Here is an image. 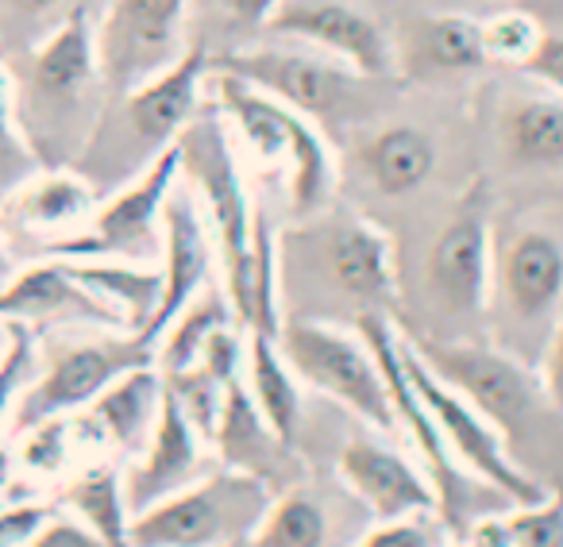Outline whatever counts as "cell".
Segmentation results:
<instances>
[{"label": "cell", "instance_id": "obj_1", "mask_svg": "<svg viewBox=\"0 0 563 547\" xmlns=\"http://www.w3.org/2000/svg\"><path fill=\"white\" fill-rule=\"evenodd\" d=\"M9 74L16 120L43 170L78 163L104 112L101 101L109 97L89 12L81 4L66 12L47 40L32 51H20Z\"/></svg>", "mask_w": 563, "mask_h": 547}, {"label": "cell", "instance_id": "obj_2", "mask_svg": "<svg viewBox=\"0 0 563 547\" xmlns=\"http://www.w3.org/2000/svg\"><path fill=\"white\" fill-rule=\"evenodd\" d=\"M209 63L212 51L205 43H194L163 74L112 97V109L101 112L86 150H81L78 170L93 163L97 174H112V178L147 170L170 143H178L181 127L201 112V86ZM97 174L86 178L89 186L97 181Z\"/></svg>", "mask_w": 563, "mask_h": 547}, {"label": "cell", "instance_id": "obj_3", "mask_svg": "<svg viewBox=\"0 0 563 547\" xmlns=\"http://www.w3.org/2000/svg\"><path fill=\"white\" fill-rule=\"evenodd\" d=\"M271 485L247 470L220 467L132 516L128 547H235L271 509Z\"/></svg>", "mask_w": 563, "mask_h": 547}, {"label": "cell", "instance_id": "obj_4", "mask_svg": "<svg viewBox=\"0 0 563 547\" xmlns=\"http://www.w3.org/2000/svg\"><path fill=\"white\" fill-rule=\"evenodd\" d=\"M217 104L240 127L243 143L255 158H290V201L298 216H313L329 204L332 193V155L321 127L282 104L278 97L263 93L235 74L212 70Z\"/></svg>", "mask_w": 563, "mask_h": 547}, {"label": "cell", "instance_id": "obj_5", "mask_svg": "<svg viewBox=\"0 0 563 547\" xmlns=\"http://www.w3.org/2000/svg\"><path fill=\"white\" fill-rule=\"evenodd\" d=\"M212 70L235 74L263 93L278 97L317 127H344L367 109V86L386 78H367L332 55H306V51L278 47H243L212 55Z\"/></svg>", "mask_w": 563, "mask_h": 547}, {"label": "cell", "instance_id": "obj_6", "mask_svg": "<svg viewBox=\"0 0 563 547\" xmlns=\"http://www.w3.org/2000/svg\"><path fill=\"white\" fill-rule=\"evenodd\" d=\"M278 351L290 362L294 375L340 401L347 413H355L386 436L398 432L386 378L363 336H352L324 321H282Z\"/></svg>", "mask_w": 563, "mask_h": 547}, {"label": "cell", "instance_id": "obj_7", "mask_svg": "<svg viewBox=\"0 0 563 547\" xmlns=\"http://www.w3.org/2000/svg\"><path fill=\"white\" fill-rule=\"evenodd\" d=\"M181 174L178 143L163 150L132 186L117 189L101 212H93L81 232H70L51 243V258H128V263H147L158 255V227H163V204L170 197L174 181Z\"/></svg>", "mask_w": 563, "mask_h": 547}, {"label": "cell", "instance_id": "obj_8", "mask_svg": "<svg viewBox=\"0 0 563 547\" xmlns=\"http://www.w3.org/2000/svg\"><path fill=\"white\" fill-rule=\"evenodd\" d=\"M401 362H406L409 382L417 386V393L424 398V405L432 409L440 432H444L448 447H452L455 462L471 470L478 482L490 485L498 498H509L514 505H537L544 501V485H537L514 459H509V444L467 398L452 390L448 382H440L429 370V362L417 355V347L409 344V336H401Z\"/></svg>", "mask_w": 563, "mask_h": 547}, {"label": "cell", "instance_id": "obj_9", "mask_svg": "<svg viewBox=\"0 0 563 547\" xmlns=\"http://www.w3.org/2000/svg\"><path fill=\"white\" fill-rule=\"evenodd\" d=\"M317 224L294 232L313 247L317 274L329 282L332 293L352 301L363 313H390L398 298V274H394L390 239L371 220L355 212H329L309 216Z\"/></svg>", "mask_w": 563, "mask_h": 547}, {"label": "cell", "instance_id": "obj_10", "mask_svg": "<svg viewBox=\"0 0 563 547\" xmlns=\"http://www.w3.org/2000/svg\"><path fill=\"white\" fill-rule=\"evenodd\" d=\"M429 370L440 382L452 386L460 398H467L494 428L506 436V444L525 428L532 405H537V386L529 370L509 351L483 344H444V339H424L406 332Z\"/></svg>", "mask_w": 563, "mask_h": 547}, {"label": "cell", "instance_id": "obj_11", "mask_svg": "<svg viewBox=\"0 0 563 547\" xmlns=\"http://www.w3.org/2000/svg\"><path fill=\"white\" fill-rule=\"evenodd\" d=\"M155 362V347L140 336H104L93 344L66 347L63 355H55V362L47 367V375L40 382H32L24 390V398L16 401V421L12 432L24 436L27 428L51 421V416H74L97 398L109 382H117L120 375L135 367Z\"/></svg>", "mask_w": 563, "mask_h": 547}, {"label": "cell", "instance_id": "obj_12", "mask_svg": "<svg viewBox=\"0 0 563 547\" xmlns=\"http://www.w3.org/2000/svg\"><path fill=\"white\" fill-rule=\"evenodd\" d=\"M178 155H181V170L189 174L197 193L205 197V209H209L220 255H224V278H232V274L247 263L255 209H251L247 186H243V178H240L232 143H228L224 124H220L217 112H197V116L181 127Z\"/></svg>", "mask_w": 563, "mask_h": 547}, {"label": "cell", "instance_id": "obj_13", "mask_svg": "<svg viewBox=\"0 0 563 547\" xmlns=\"http://www.w3.org/2000/svg\"><path fill=\"white\" fill-rule=\"evenodd\" d=\"M186 9L189 0H109L97 27V58L109 97L143 86L181 55L178 35Z\"/></svg>", "mask_w": 563, "mask_h": 547}, {"label": "cell", "instance_id": "obj_14", "mask_svg": "<svg viewBox=\"0 0 563 547\" xmlns=\"http://www.w3.org/2000/svg\"><path fill=\"white\" fill-rule=\"evenodd\" d=\"M266 32L309 43L367 78L398 74V55L386 27L352 0H282L266 20Z\"/></svg>", "mask_w": 563, "mask_h": 547}, {"label": "cell", "instance_id": "obj_15", "mask_svg": "<svg viewBox=\"0 0 563 547\" xmlns=\"http://www.w3.org/2000/svg\"><path fill=\"white\" fill-rule=\"evenodd\" d=\"M494 247H490V204L483 181L471 186L455 216L444 224L429 250V290L452 316H478L490 305Z\"/></svg>", "mask_w": 563, "mask_h": 547}, {"label": "cell", "instance_id": "obj_16", "mask_svg": "<svg viewBox=\"0 0 563 547\" xmlns=\"http://www.w3.org/2000/svg\"><path fill=\"white\" fill-rule=\"evenodd\" d=\"M490 290L517 328H544L563 301V243L544 227H525L494 263Z\"/></svg>", "mask_w": 563, "mask_h": 547}, {"label": "cell", "instance_id": "obj_17", "mask_svg": "<svg viewBox=\"0 0 563 547\" xmlns=\"http://www.w3.org/2000/svg\"><path fill=\"white\" fill-rule=\"evenodd\" d=\"M340 478L344 485L378 516V521H398L413 513H440L437 485L394 447L375 439H347L340 447Z\"/></svg>", "mask_w": 563, "mask_h": 547}, {"label": "cell", "instance_id": "obj_18", "mask_svg": "<svg viewBox=\"0 0 563 547\" xmlns=\"http://www.w3.org/2000/svg\"><path fill=\"white\" fill-rule=\"evenodd\" d=\"M201 432L194 428L181 405L174 401L170 390H163V409H158L155 432H151L147 447L140 451V462L124 475V498L128 509L143 513V509L158 505L170 493L186 490L189 482L205 475V455H201Z\"/></svg>", "mask_w": 563, "mask_h": 547}, {"label": "cell", "instance_id": "obj_19", "mask_svg": "<svg viewBox=\"0 0 563 547\" xmlns=\"http://www.w3.org/2000/svg\"><path fill=\"white\" fill-rule=\"evenodd\" d=\"M163 298L151 324L140 332L151 347L158 344L166 324L205 290V278H209V235H205L201 212L186 193H174V189L163 204Z\"/></svg>", "mask_w": 563, "mask_h": 547}, {"label": "cell", "instance_id": "obj_20", "mask_svg": "<svg viewBox=\"0 0 563 547\" xmlns=\"http://www.w3.org/2000/svg\"><path fill=\"white\" fill-rule=\"evenodd\" d=\"M0 321H24V324L81 321V324L124 328L120 316L104 301H97L86 286L74 282L70 270L63 266V258L27 266L9 286H0Z\"/></svg>", "mask_w": 563, "mask_h": 547}, {"label": "cell", "instance_id": "obj_21", "mask_svg": "<svg viewBox=\"0 0 563 547\" xmlns=\"http://www.w3.org/2000/svg\"><path fill=\"white\" fill-rule=\"evenodd\" d=\"M478 66H486L483 20L440 12V16H421L409 27L398 74H409L413 81H437L475 74Z\"/></svg>", "mask_w": 563, "mask_h": 547}, {"label": "cell", "instance_id": "obj_22", "mask_svg": "<svg viewBox=\"0 0 563 547\" xmlns=\"http://www.w3.org/2000/svg\"><path fill=\"white\" fill-rule=\"evenodd\" d=\"M501 155L514 170L560 174L563 170V93H517L498 116Z\"/></svg>", "mask_w": 563, "mask_h": 547}, {"label": "cell", "instance_id": "obj_23", "mask_svg": "<svg viewBox=\"0 0 563 547\" xmlns=\"http://www.w3.org/2000/svg\"><path fill=\"white\" fill-rule=\"evenodd\" d=\"M212 444H217L224 467L247 470V475L263 478L266 485L278 482V475H286V467L294 462V447L282 444L278 432L266 424V416L258 413V405L251 401L247 386L240 378L228 386Z\"/></svg>", "mask_w": 563, "mask_h": 547}, {"label": "cell", "instance_id": "obj_24", "mask_svg": "<svg viewBox=\"0 0 563 547\" xmlns=\"http://www.w3.org/2000/svg\"><path fill=\"white\" fill-rule=\"evenodd\" d=\"M163 370L155 362L135 367L109 382L86 405V421L104 444H117L120 451H143L155 432L158 409H163Z\"/></svg>", "mask_w": 563, "mask_h": 547}, {"label": "cell", "instance_id": "obj_25", "mask_svg": "<svg viewBox=\"0 0 563 547\" xmlns=\"http://www.w3.org/2000/svg\"><path fill=\"white\" fill-rule=\"evenodd\" d=\"M440 147L424 127L417 124H390L378 127L363 139L360 170L371 189L383 197H409L432 178Z\"/></svg>", "mask_w": 563, "mask_h": 547}, {"label": "cell", "instance_id": "obj_26", "mask_svg": "<svg viewBox=\"0 0 563 547\" xmlns=\"http://www.w3.org/2000/svg\"><path fill=\"white\" fill-rule=\"evenodd\" d=\"M278 247H274V232L266 224V216L255 209V220H251V250L247 263L232 274L224 282L228 301H232L235 321L247 332H258V336L278 339L282 332V305H278Z\"/></svg>", "mask_w": 563, "mask_h": 547}, {"label": "cell", "instance_id": "obj_27", "mask_svg": "<svg viewBox=\"0 0 563 547\" xmlns=\"http://www.w3.org/2000/svg\"><path fill=\"white\" fill-rule=\"evenodd\" d=\"M70 278L86 286L97 301L120 316L128 332H143L163 298V274L143 263H117V258H63Z\"/></svg>", "mask_w": 563, "mask_h": 547}, {"label": "cell", "instance_id": "obj_28", "mask_svg": "<svg viewBox=\"0 0 563 547\" xmlns=\"http://www.w3.org/2000/svg\"><path fill=\"white\" fill-rule=\"evenodd\" d=\"M243 359H247L251 401H255L258 413L266 416V424L278 432L282 444L294 447V439H298V421H301V398H298V386H294L290 362L282 359V351H278V339L251 332V344Z\"/></svg>", "mask_w": 563, "mask_h": 547}, {"label": "cell", "instance_id": "obj_29", "mask_svg": "<svg viewBox=\"0 0 563 547\" xmlns=\"http://www.w3.org/2000/svg\"><path fill=\"white\" fill-rule=\"evenodd\" d=\"M97 189L78 170H43L20 189L16 216L35 232H66L93 212Z\"/></svg>", "mask_w": 563, "mask_h": 547}, {"label": "cell", "instance_id": "obj_30", "mask_svg": "<svg viewBox=\"0 0 563 547\" xmlns=\"http://www.w3.org/2000/svg\"><path fill=\"white\" fill-rule=\"evenodd\" d=\"M70 516H78L86 528H93L104 539V547H128V528H132V509L124 498V475L109 462L89 467L66 485L63 493Z\"/></svg>", "mask_w": 563, "mask_h": 547}, {"label": "cell", "instance_id": "obj_31", "mask_svg": "<svg viewBox=\"0 0 563 547\" xmlns=\"http://www.w3.org/2000/svg\"><path fill=\"white\" fill-rule=\"evenodd\" d=\"M235 313L232 301H228V290H201L158 336L155 344V367L163 375H174V370H186L201 359L205 344L217 336L220 328H232Z\"/></svg>", "mask_w": 563, "mask_h": 547}, {"label": "cell", "instance_id": "obj_32", "mask_svg": "<svg viewBox=\"0 0 563 547\" xmlns=\"http://www.w3.org/2000/svg\"><path fill=\"white\" fill-rule=\"evenodd\" d=\"M329 521L324 509L309 493L286 490L278 501H271L266 516L258 521L251 544L255 547H324Z\"/></svg>", "mask_w": 563, "mask_h": 547}, {"label": "cell", "instance_id": "obj_33", "mask_svg": "<svg viewBox=\"0 0 563 547\" xmlns=\"http://www.w3.org/2000/svg\"><path fill=\"white\" fill-rule=\"evenodd\" d=\"M35 174H43V163L16 120L9 66H0V201L9 193H16V189H24Z\"/></svg>", "mask_w": 563, "mask_h": 547}, {"label": "cell", "instance_id": "obj_34", "mask_svg": "<svg viewBox=\"0 0 563 547\" xmlns=\"http://www.w3.org/2000/svg\"><path fill=\"white\" fill-rule=\"evenodd\" d=\"M70 12V0H0V47L32 51Z\"/></svg>", "mask_w": 563, "mask_h": 547}, {"label": "cell", "instance_id": "obj_35", "mask_svg": "<svg viewBox=\"0 0 563 547\" xmlns=\"http://www.w3.org/2000/svg\"><path fill=\"white\" fill-rule=\"evenodd\" d=\"M544 32L532 16L525 12H501V16L483 20V43H486V63L517 66L521 70L532 58V51L540 47Z\"/></svg>", "mask_w": 563, "mask_h": 547}, {"label": "cell", "instance_id": "obj_36", "mask_svg": "<svg viewBox=\"0 0 563 547\" xmlns=\"http://www.w3.org/2000/svg\"><path fill=\"white\" fill-rule=\"evenodd\" d=\"M9 344L0 351V421L16 409V401L24 398L27 378L35 375V336L32 324L24 321H4Z\"/></svg>", "mask_w": 563, "mask_h": 547}, {"label": "cell", "instance_id": "obj_37", "mask_svg": "<svg viewBox=\"0 0 563 547\" xmlns=\"http://www.w3.org/2000/svg\"><path fill=\"white\" fill-rule=\"evenodd\" d=\"M452 524L440 513H413L398 521H378L355 547H448Z\"/></svg>", "mask_w": 563, "mask_h": 547}, {"label": "cell", "instance_id": "obj_38", "mask_svg": "<svg viewBox=\"0 0 563 547\" xmlns=\"http://www.w3.org/2000/svg\"><path fill=\"white\" fill-rule=\"evenodd\" d=\"M506 524L514 547H563V493H548L537 505H517Z\"/></svg>", "mask_w": 563, "mask_h": 547}, {"label": "cell", "instance_id": "obj_39", "mask_svg": "<svg viewBox=\"0 0 563 547\" xmlns=\"http://www.w3.org/2000/svg\"><path fill=\"white\" fill-rule=\"evenodd\" d=\"M66 451H70V416H51L24 432V462L40 475L63 470Z\"/></svg>", "mask_w": 563, "mask_h": 547}, {"label": "cell", "instance_id": "obj_40", "mask_svg": "<svg viewBox=\"0 0 563 547\" xmlns=\"http://www.w3.org/2000/svg\"><path fill=\"white\" fill-rule=\"evenodd\" d=\"M51 516L55 513L43 501H20V505L0 509V547H27Z\"/></svg>", "mask_w": 563, "mask_h": 547}, {"label": "cell", "instance_id": "obj_41", "mask_svg": "<svg viewBox=\"0 0 563 547\" xmlns=\"http://www.w3.org/2000/svg\"><path fill=\"white\" fill-rule=\"evenodd\" d=\"M521 74L537 78L544 89H555V93H563V35L544 32V40H540V47L532 51L529 63L521 66Z\"/></svg>", "mask_w": 563, "mask_h": 547}, {"label": "cell", "instance_id": "obj_42", "mask_svg": "<svg viewBox=\"0 0 563 547\" xmlns=\"http://www.w3.org/2000/svg\"><path fill=\"white\" fill-rule=\"evenodd\" d=\"M27 547H104V539L93 528H86L78 516H51Z\"/></svg>", "mask_w": 563, "mask_h": 547}, {"label": "cell", "instance_id": "obj_43", "mask_svg": "<svg viewBox=\"0 0 563 547\" xmlns=\"http://www.w3.org/2000/svg\"><path fill=\"white\" fill-rule=\"evenodd\" d=\"M544 393L552 398V405L563 413V324L548 336L544 351Z\"/></svg>", "mask_w": 563, "mask_h": 547}, {"label": "cell", "instance_id": "obj_44", "mask_svg": "<svg viewBox=\"0 0 563 547\" xmlns=\"http://www.w3.org/2000/svg\"><path fill=\"white\" fill-rule=\"evenodd\" d=\"M278 4L282 0H228V12H232V20L243 32H258V27H266V20H271V12Z\"/></svg>", "mask_w": 563, "mask_h": 547}, {"label": "cell", "instance_id": "obj_45", "mask_svg": "<svg viewBox=\"0 0 563 547\" xmlns=\"http://www.w3.org/2000/svg\"><path fill=\"white\" fill-rule=\"evenodd\" d=\"M9 451H4V447H0V485H4V478H9Z\"/></svg>", "mask_w": 563, "mask_h": 547}, {"label": "cell", "instance_id": "obj_46", "mask_svg": "<svg viewBox=\"0 0 563 547\" xmlns=\"http://www.w3.org/2000/svg\"><path fill=\"white\" fill-rule=\"evenodd\" d=\"M4 344H9V332H4V336H0V351H4Z\"/></svg>", "mask_w": 563, "mask_h": 547}, {"label": "cell", "instance_id": "obj_47", "mask_svg": "<svg viewBox=\"0 0 563 547\" xmlns=\"http://www.w3.org/2000/svg\"><path fill=\"white\" fill-rule=\"evenodd\" d=\"M448 547H467V544H455V539H452V544H448Z\"/></svg>", "mask_w": 563, "mask_h": 547}]
</instances>
